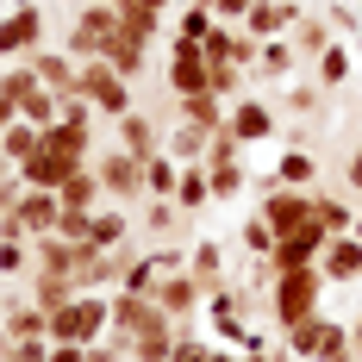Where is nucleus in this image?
Here are the masks:
<instances>
[{
    "label": "nucleus",
    "instance_id": "79ce46f5",
    "mask_svg": "<svg viewBox=\"0 0 362 362\" xmlns=\"http://www.w3.org/2000/svg\"><path fill=\"white\" fill-rule=\"evenodd\" d=\"M244 250H250V256H275V231H269V218H262V213L244 218Z\"/></svg>",
    "mask_w": 362,
    "mask_h": 362
},
{
    "label": "nucleus",
    "instance_id": "4be33fe9",
    "mask_svg": "<svg viewBox=\"0 0 362 362\" xmlns=\"http://www.w3.org/2000/svg\"><path fill=\"white\" fill-rule=\"evenodd\" d=\"M175 206H181V213H206V206H213V181H206V163H181Z\"/></svg>",
    "mask_w": 362,
    "mask_h": 362
},
{
    "label": "nucleus",
    "instance_id": "603ef678",
    "mask_svg": "<svg viewBox=\"0 0 362 362\" xmlns=\"http://www.w3.org/2000/svg\"><path fill=\"white\" fill-rule=\"evenodd\" d=\"M138 6H150V13H169V6H175V0H138Z\"/></svg>",
    "mask_w": 362,
    "mask_h": 362
},
{
    "label": "nucleus",
    "instance_id": "7ed1b4c3",
    "mask_svg": "<svg viewBox=\"0 0 362 362\" xmlns=\"http://www.w3.org/2000/svg\"><path fill=\"white\" fill-rule=\"evenodd\" d=\"M319 293H325V275H319V262H313V269H288V275H275V288H269L275 325L293 331L300 319H313V313H319Z\"/></svg>",
    "mask_w": 362,
    "mask_h": 362
},
{
    "label": "nucleus",
    "instance_id": "aec40b11",
    "mask_svg": "<svg viewBox=\"0 0 362 362\" xmlns=\"http://www.w3.org/2000/svg\"><path fill=\"white\" fill-rule=\"evenodd\" d=\"M350 75H356V50H350V44L337 37V44H331L325 57H319V69H313V81H319L325 94H337V88H350Z\"/></svg>",
    "mask_w": 362,
    "mask_h": 362
},
{
    "label": "nucleus",
    "instance_id": "a19ab883",
    "mask_svg": "<svg viewBox=\"0 0 362 362\" xmlns=\"http://www.w3.org/2000/svg\"><path fill=\"white\" fill-rule=\"evenodd\" d=\"M169 362H213V344L206 337H194V325L175 331V350H169Z\"/></svg>",
    "mask_w": 362,
    "mask_h": 362
},
{
    "label": "nucleus",
    "instance_id": "4d7b16f0",
    "mask_svg": "<svg viewBox=\"0 0 362 362\" xmlns=\"http://www.w3.org/2000/svg\"><path fill=\"white\" fill-rule=\"evenodd\" d=\"M356 13H362V0H356Z\"/></svg>",
    "mask_w": 362,
    "mask_h": 362
},
{
    "label": "nucleus",
    "instance_id": "0eeeda50",
    "mask_svg": "<svg viewBox=\"0 0 362 362\" xmlns=\"http://www.w3.org/2000/svg\"><path fill=\"white\" fill-rule=\"evenodd\" d=\"M119 32V6H100V0H88L81 13H75L69 37H63V50H69L75 63H94L100 50H107V37Z\"/></svg>",
    "mask_w": 362,
    "mask_h": 362
},
{
    "label": "nucleus",
    "instance_id": "423d86ee",
    "mask_svg": "<svg viewBox=\"0 0 362 362\" xmlns=\"http://www.w3.org/2000/svg\"><path fill=\"white\" fill-rule=\"evenodd\" d=\"M94 175H100V194L112 206H138L144 200V163L132 150H100L94 156Z\"/></svg>",
    "mask_w": 362,
    "mask_h": 362
},
{
    "label": "nucleus",
    "instance_id": "c9c22d12",
    "mask_svg": "<svg viewBox=\"0 0 362 362\" xmlns=\"http://www.w3.org/2000/svg\"><path fill=\"white\" fill-rule=\"evenodd\" d=\"M156 281H163V275L150 269V256H132V262H125V275H119V293H138V300H150V293H156Z\"/></svg>",
    "mask_w": 362,
    "mask_h": 362
},
{
    "label": "nucleus",
    "instance_id": "bf43d9fd",
    "mask_svg": "<svg viewBox=\"0 0 362 362\" xmlns=\"http://www.w3.org/2000/svg\"><path fill=\"white\" fill-rule=\"evenodd\" d=\"M0 362H6V356H0Z\"/></svg>",
    "mask_w": 362,
    "mask_h": 362
},
{
    "label": "nucleus",
    "instance_id": "6e6d98bb",
    "mask_svg": "<svg viewBox=\"0 0 362 362\" xmlns=\"http://www.w3.org/2000/svg\"><path fill=\"white\" fill-rule=\"evenodd\" d=\"M100 6H119V0H100Z\"/></svg>",
    "mask_w": 362,
    "mask_h": 362
},
{
    "label": "nucleus",
    "instance_id": "8fccbe9b",
    "mask_svg": "<svg viewBox=\"0 0 362 362\" xmlns=\"http://www.w3.org/2000/svg\"><path fill=\"white\" fill-rule=\"evenodd\" d=\"M13 119H19V107H13V100H6V94H0V132H6V125H13Z\"/></svg>",
    "mask_w": 362,
    "mask_h": 362
},
{
    "label": "nucleus",
    "instance_id": "5701e85b",
    "mask_svg": "<svg viewBox=\"0 0 362 362\" xmlns=\"http://www.w3.org/2000/svg\"><path fill=\"white\" fill-rule=\"evenodd\" d=\"M37 144H44V132L25 125V119H13V125L0 132V156H6V169H25V163L37 156Z\"/></svg>",
    "mask_w": 362,
    "mask_h": 362
},
{
    "label": "nucleus",
    "instance_id": "473e14b6",
    "mask_svg": "<svg viewBox=\"0 0 362 362\" xmlns=\"http://www.w3.org/2000/svg\"><path fill=\"white\" fill-rule=\"evenodd\" d=\"M88 244H94V250H119V244H132V218H125V213H94Z\"/></svg>",
    "mask_w": 362,
    "mask_h": 362
},
{
    "label": "nucleus",
    "instance_id": "4c0bfd02",
    "mask_svg": "<svg viewBox=\"0 0 362 362\" xmlns=\"http://www.w3.org/2000/svg\"><path fill=\"white\" fill-rule=\"evenodd\" d=\"M325 19H331V32L344 37V44H356V37H362V13H356V0H331Z\"/></svg>",
    "mask_w": 362,
    "mask_h": 362
},
{
    "label": "nucleus",
    "instance_id": "cd10ccee",
    "mask_svg": "<svg viewBox=\"0 0 362 362\" xmlns=\"http://www.w3.org/2000/svg\"><path fill=\"white\" fill-rule=\"evenodd\" d=\"M119 32L150 50V37L163 32V13H150V6H138V0H119Z\"/></svg>",
    "mask_w": 362,
    "mask_h": 362
},
{
    "label": "nucleus",
    "instance_id": "f8f14e48",
    "mask_svg": "<svg viewBox=\"0 0 362 362\" xmlns=\"http://www.w3.org/2000/svg\"><path fill=\"white\" fill-rule=\"evenodd\" d=\"M300 19H306V13H300L293 0H250V13H244V32H250L256 44H269V37H288Z\"/></svg>",
    "mask_w": 362,
    "mask_h": 362
},
{
    "label": "nucleus",
    "instance_id": "a211bd4d",
    "mask_svg": "<svg viewBox=\"0 0 362 362\" xmlns=\"http://www.w3.org/2000/svg\"><path fill=\"white\" fill-rule=\"evenodd\" d=\"M156 144H163V125H156L150 112L132 107L125 119H119V150H132V156L144 163V156H156Z\"/></svg>",
    "mask_w": 362,
    "mask_h": 362
},
{
    "label": "nucleus",
    "instance_id": "37998d69",
    "mask_svg": "<svg viewBox=\"0 0 362 362\" xmlns=\"http://www.w3.org/2000/svg\"><path fill=\"white\" fill-rule=\"evenodd\" d=\"M206 13H213V25H244V13H250V0H200Z\"/></svg>",
    "mask_w": 362,
    "mask_h": 362
},
{
    "label": "nucleus",
    "instance_id": "f704fd0d",
    "mask_svg": "<svg viewBox=\"0 0 362 362\" xmlns=\"http://www.w3.org/2000/svg\"><path fill=\"white\" fill-rule=\"evenodd\" d=\"M206 181H213V200H238V194H244V156H238V163H206Z\"/></svg>",
    "mask_w": 362,
    "mask_h": 362
},
{
    "label": "nucleus",
    "instance_id": "b1692460",
    "mask_svg": "<svg viewBox=\"0 0 362 362\" xmlns=\"http://www.w3.org/2000/svg\"><path fill=\"white\" fill-rule=\"evenodd\" d=\"M269 181L313 194V181H319V156H313V150H281V163H275V175H269Z\"/></svg>",
    "mask_w": 362,
    "mask_h": 362
},
{
    "label": "nucleus",
    "instance_id": "f03ea898",
    "mask_svg": "<svg viewBox=\"0 0 362 362\" xmlns=\"http://www.w3.org/2000/svg\"><path fill=\"white\" fill-rule=\"evenodd\" d=\"M112 325V300L107 293H75L50 313V344H100Z\"/></svg>",
    "mask_w": 362,
    "mask_h": 362
},
{
    "label": "nucleus",
    "instance_id": "2f4dec72",
    "mask_svg": "<svg viewBox=\"0 0 362 362\" xmlns=\"http://www.w3.org/2000/svg\"><path fill=\"white\" fill-rule=\"evenodd\" d=\"M181 218H187V213H181L175 200H144V238H156V244H163V238H175Z\"/></svg>",
    "mask_w": 362,
    "mask_h": 362
},
{
    "label": "nucleus",
    "instance_id": "49530a36",
    "mask_svg": "<svg viewBox=\"0 0 362 362\" xmlns=\"http://www.w3.org/2000/svg\"><path fill=\"white\" fill-rule=\"evenodd\" d=\"M244 156V144L231 138V132H213V144H206V163H238Z\"/></svg>",
    "mask_w": 362,
    "mask_h": 362
},
{
    "label": "nucleus",
    "instance_id": "13d9d810",
    "mask_svg": "<svg viewBox=\"0 0 362 362\" xmlns=\"http://www.w3.org/2000/svg\"><path fill=\"white\" fill-rule=\"evenodd\" d=\"M0 163H6V156H0Z\"/></svg>",
    "mask_w": 362,
    "mask_h": 362
},
{
    "label": "nucleus",
    "instance_id": "ddd939ff",
    "mask_svg": "<svg viewBox=\"0 0 362 362\" xmlns=\"http://www.w3.org/2000/svg\"><path fill=\"white\" fill-rule=\"evenodd\" d=\"M169 94H175V100L213 94V88H206V50H200V44H175V57H169Z\"/></svg>",
    "mask_w": 362,
    "mask_h": 362
},
{
    "label": "nucleus",
    "instance_id": "6ab92c4d",
    "mask_svg": "<svg viewBox=\"0 0 362 362\" xmlns=\"http://www.w3.org/2000/svg\"><path fill=\"white\" fill-rule=\"evenodd\" d=\"M57 200H63V213H94V206L107 200V194H100V175H94V163H88V169H75V175L57 187Z\"/></svg>",
    "mask_w": 362,
    "mask_h": 362
},
{
    "label": "nucleus",
    "instance_id": "f257e3e1",
    "mask_svg": "<svg viewBox=\"0 0 362 362\" xmlns=\"http://www.w3.org/2000/svg\"><path fill=\"white\" fill-rule=\"evenodd\" d=\"M281 344L293 350V362H356V344H350V331L325 319V313H313V319H300L293 331H281Z\"/></svg>",
    "mask_w": 362,
    "mask_h": 362
},
{
    "label": "nucleus",
    "instance_id": "c03bdc74",
    "mask_svg": "<svg viewBox=\"0 0 362 362\" xmlns=\"http://www.w3.org/2000/svg\"><path fill=\"white\" fill-rule=\"evenodd\" d=\"M88 231H94V213H63L57 218V238H69V244H88Z\"/></svg>",
    "mask_w": 362,
    "mask_h": 362
},
{
    "label": "nucleus",
    "instance_id": "20e7f679",
    "mask_svg": "<svg viewBox=\"0 0 362 362\" xmlns=\"http://www.w3.org/2000/svg\"><path fill=\"white\" fill-rule=\"evenodd\" d=\"M75 94H81L94 112H100V119H112V125L132 112V81H125V75H112L100 57H94V63H81V81H75Z\"/></svg>",
    "mask_w": 362,
    "mask_h": 362
},
{
    "label": "nucleus",
    "instance_id": "e433bc0d",
    "mask_svg": "<svg viewBox=\"0 0 362 362\" xmlns=\"http://www.w3.org/2000/svg\"><path fill=\"white\" fill-rule=\"evenodd\" d=\"M206 37H213V13L194 0V6H187V13L175 19V44H206Z\"/></svg>",
    "mask_w": 362,
    "mask_h": 362
},
{
    "label": "nucleus",
    "instance_id": "864d4df0",
    "mask_svg": "<svg viewBox=\"0 0 362 362\" xmlns=\"http://www.w3.org/2000/svg\"><path fill=\"white\" fill-rule=\"evenodd\" d=\"M350 344H356V356H362V319H356V331H350Z\"/></svg>",
    "mask_w": 362,
    "mask_h": 362
},
{
    "label": "nucleus",
    "instance_id": "39448f33",
    "mask_svg": "<svg viewBox=\"0 0 362 362\" xmlns=\"http://www.w3.org/2000/svg\"><path fill=\"white\" fill-rule=\"evenodd\" d=\"M32 50H44V6L13 0V13H0V63H25Z\"/></svg>",
    "mask_w": 362,
    "mask_h": 362
},
{
    "label": "nucleus",
    "instance_id": "393cba45",
    "mask_svg": "<svg viewBox=\"0 0 362 362\" xmlns=\"http://www.w3.org/2000/svg\"><path fill=\"white\" fill-rule=\"evenodd\" d=\"M175 181H181V163L169 150L144 156V200H175Z\"/></svg>",
    "mask_w": 362,
    "mask_h": 362
},
{
    "label": "nucleus",
    "instance_id": "2eb2a0df",
    "mask_svg": "<svg viewBox=\"0 0 362 362\" xmlns=\"http://www.w3.org/2000/svg\"><path fill=\"white\" fill-rule=\"evenodd\" d=\"M313 225H319L325 238L356 231V206H350V194H325V187H313Z\"/></svg>",
    "mask_w": 362,
    "mask_h": 362
},
{
    "label": "nucleus",
    "instance_id": "72a5a7b5",
    "mask_svg": "<svg viewBox=\"0 0 362 362\" xmlns=\"http://www.w3.org/2000/svg\"><path fill=\"white\" fill-rule=\"evenodd\" d=\"M32 300L44 306V313H57L63 300H75V281L69 275H44V269H32Z\"/></svg>",
    "mask_w": 362,
    "mask_h": 362
},
{
    "label": "nucleus",
    "instance_id": "de8ad7c7",
    "mask_svg": "<svg viewBox=\"0 0 362 362\" xmlns=\"http://www.w3.org/2000/svg\"><path fill=\"white\" fill-rule=\"evenodd\" d=\"M344 194H350V200H362V144L350 150V163H344Z\"/></svg>",
    "mask_w": 362,
    "mask_h": 362
},
{
    "label": "nucleus",
    "instance_id": "58836bf2",
    "mask_svg": "<svg viewBox=\"0 0 362 362\" xmlns=\"http://www.w3.org/2000/svg\"><path fill=\"white\" fill-rule=\"evenodd\" d=\"M6 362H50V337H0Z\"/></svg>",
    "mask_w": 362,
    "mask_h": 362
},
{
    "label": "nucleus",
    "instance_id": "bb28decb",
    "mask_svg": "<svg viewBox=\"0 0 362 362\" xmlns=\"http://www.w3.org/2000/svg\"><path fill=\"white\" fill-rule=\"evenodd\" d=\"M187 275H194V281H206V288H218V281H231V275H225V244H213V238H200V244L187 250Z\"/></svg>",
    "mask_w": 362,
    "mask_h": 362
},
{
    "label": "nucleus",
    "instance_id": "9b49d317",
    "mask_svg": "<svg viewBox=\"0 0 362 362\" xmlns=\"http://www.w3.org/2000/svg\"><path fill=\"white\" fill-rule=\"evenodd\" d=\"M319 275H325V288H350L362 281V238L356 231H344V238H325V250H319Z\"/></svg>",
    "mask_w": 362,
    "mask_h": 362
},
{
    "label": "nucleus",
    "instance_id": "1a4fd4ad",
    "mask_svg": "<svg viewBox=\"0 0 362 362\" xmlns=\"http://www.w3.org/2000/svg\"><path fill=\"white\" fill-rule=\"evenodd\" d=\"M206 281H194V275H187V269H181V275H163V281H156V293H150V306H156V313H163V319H175V325H187V313H200V306H206Z\"/></svg>",
    "mask_w": 362,
    "mask_h": 362
},
{
    "label": "nucleus",
    "instance_id": "a878e982",
    "mask_svg": "<svg viewBox=\"0 0 362 362\" xmlns=\"http://www.w3.org/2000/svg\"><path fill=\"white\" fill-rule=\"evenodd\" d=\"M175 119H187V125H206V132H225L231 107H225L218 94H187V100H175Z\"/></svg>",
    "mask_w": 362,
    "mask_h": 362
},
{
    "label": "nucleus",
    "instance_id": "c85d7f7f",
    "mask_svg": "<svg viewBox=\"0 0 362 362\" xmlns=\"http://www.w3.org/2000/svg\"><path fill=\"white\" fill-rule=\"evenodd\" d=\"M206 144H213V132H206V125L175 119V132H169V156H175V163H206Z\"/></svg>",
    "mask_w": 362,
    "mask_h": 362
},
{
    "label": "nucleus",
    "instance_id": "412c9836",
    "mask_svg": "<svg viewBox=\"0 0 362 362\" xmlns=\"http://www.w3.org/2000/svg\"><path fill=\"white\" fill-rule=\"evenodd\" d=\"M293 63H300V57H293V44H288V37H269V44L256 50L250 75H256V81H293Z\"/></svg>",
    "mask_w": 362,
    "mask_h": 362
},
{
    "label": "nucleus",
    "instance_id": "7c9ffc66",
    "mask_svg": "<svg viewBox=\"0 0 362 362\" xmlns=\"http://www.w3.org/2000/svg\"><path fill=\"white\" fill-rule=\"evenodd\" d=\"M325 88L319 81H288V100H281V112H293V119H325Z\"/></svg>",
    "mask_w": 362,
    "mask_h": 362
},
{
    "label": "nucleus",
    "instance_id": "4468645a",
    "mask_svg": "<svg viewBox=\"0 0 362 362\" xmlns=\"http://www.w3.org/2000/svg\"><path fill=\"white\" fill-rule=\"evenodd\" d=\"M32 69L37 81L57 94V100H75V81H81V63H75L69 50H32Z\"/></svg>",
    "mask_w": 362,
    "mask_h": 362
},
{
    "label": "nucleus",
    "instance_id": "09e8293b",
    "mask_svg": "<svg viewBox=\"0 0 362 362\" xmlns=\"http://www.w3.org/2000/svg\"><path fill=\"white\" fill-rule=\"evenodd\" d=\"M50 362H88V344H50Z\"/></svg>",
    "mask_w": 362,
    "mask_h": 362
},
{
    "label": "nucleus",
    "instance_id": "ea45409f",
    "mask_svg": "<svg viewBox=\"0 0 362 362\" xmlns=\"http://www.w3.org/2000/svg\"><path fill=\"white\" fill-rule=\"evenodd\" d=\"M32 262V238H0V275H25Z\"/></svg>",
    "mask_w": 362,
    "mask_h": 362
},
{
    "label": "nucleus",
    "instance_id": "c756f323",
    "mask_svg": "<svg viewBox=\"0 0 362 362\" xmlns=\"http://www.w3.org/2000/svg\"><path fill=\"white\" fill-rule=\"evenodd\" d=\"M37 88H44V81H37L32 57H25V63H0V94H6L13 107H25V100H32Z\"/></svg>",
    "mask_w": 362,
    "mask_h": 362
},
{
    "label": "nucleus",
    "instance_id": "6e6552de",
    "mask_svg": "<svg viewBox=\"0 0 362 362\" xmlns=\"http://www.w3.org/2000/svg\"><path fill=\"white\" fill-rule=\"evenodd\" d=\"M256 213L269 218V231H275V238H293V231H306V225H313V194L281 187V181H262V206H256Z\"/></svg>",
    "mask_w": 362,
    "mask_h": 362
},
{
    "label": "nucleus",
    "instance_id": "a18cd8bd",
    "mask_svg": "<svg viewBox=\"0 0 362 362\" xmlns=\"http://www.w3.org/2000/svg\"><path fill=\"white\" fill-rule=\"evenodd\" d=\"M150 256V269H156V275H181V269H187V250H175V244H163V250H144Z\"/></svg>",
    "mask_w": 362,
    "mask_h": 362
},
{
    "label": "nucleus",
    "instance_id": "9d476101",
    "mask_svg": "<svg viewBox=\"0 0 362 362\" xmlns=\"http://www.w3.org/2000/svg\"><path fill=\"white\" fill-rule=\"evenodd\" d=\"M225 132H231L244 150H250V144H269V138L281 132V112L269 107V100H250V94H244V100L231 107V119H225Z\"/></svg>",
    "mask_w": 362,
    "mask_h": 362
},
{
    "label": "nucleus",
    "instance_id": "5fc2aeb1",
    "mask_svg": "<svg viewBox=\"0 0 362 362\" xmlns=\"http://www.w3.org/2000/svg\"><path fill=\"white\" fill-rule=\"evenodd\" d=\"M6 175H13V169H6V163H0V181H6Z\"/></svg>",
    "mask_w": 362,
    "mask_h": 362
},
{
    "label": "nucleus",
    "instance_id": "dca6fc26",
    "mask_svg": "<svg viewBox=\"0 0 362 362\" xmlns=\"http://www.w3.org/2000/svg\"><path fill=\"white\" fill-rule=\"evenodd\" d=\"M0 337H50V313L37 300H6L0 306Z\"/></svg>",
    "mask_w": 362,
    "mask_h": 362
},
{
    "label": "nucleus",
    "instance_id": "3c124183",
    "mask_svg": "<svg viewBox=\"0 0 362 362\" xmlns=\"http://www.w3.org/2000/svg\"><path fill=\"white\" fill-rule=\"evenodd\" d=\"M213 362H244V350H213Z\"/></svg>",
    "mask_w": 362,
    "mask_h": 362
},
{
    "label": "nucleus",
    "instance_id": "f3484780",
    "mask_svg": "<svg viewBox=\"0 0 362 362\" xmlns=\"http://www.w3.org/2000/svg\"><path fill=\"white\" fill-rule=\"evenodd\" d=\"M288 44H293V57H300V63H319L331 44H337V32H331V19H325V13H306V19H300V25L288 32Z\"/></svg>",
    "mask_w": 362,
    "mask_h": 362
}]
</instances>
